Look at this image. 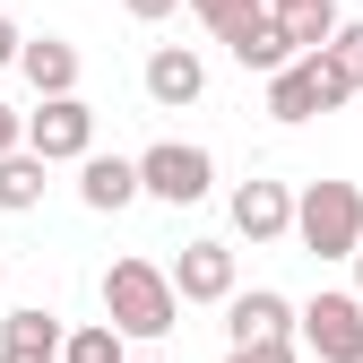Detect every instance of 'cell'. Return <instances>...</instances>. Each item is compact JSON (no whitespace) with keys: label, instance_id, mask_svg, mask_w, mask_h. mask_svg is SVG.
<instances>
[{"label":"cell","instance_id":"6","mask_svg":"<svg viewBox=\"0 0 363 363\" xmlns=\"http://www.w3.org/2000/svg\"><path fill=\"white\" fill-rule=\"evenodd\" d=\"M303 346L320 354V363H363V294L320 286V294L303 303Z\"/></svg>","mask_w":363,"mask_h":363},{"label":"cell","instance_id":"11","mask_svg":"<svg viewBox=\"0 0 363 363\" xmlns=\"http://www.w3.org/2000/svg\"><path fill=\"white\" fill-rule=\"evenodd\" d=\"M78 199L96 208V216H121L130 199H147L139 156H78Z\"/></svg>","mask_w":363,"mask_h":363},{"label":"cell","instance_id":"2","mask_svg":"<svg viewBox=\"0 0 363 363\" xmlns=\"http://www.w3.org/2000/svg\"><path fill=\"white\" fill-rule=\"evenodd\" d=\"M294 242L311 259H354L363 251V191L354 182H303L294 191Z\"/></svg>","mask_w":363,"mask_h":363},{"label":"cell","instance_id":"7","mask_svg":"<svg viewBox=\"0 0 363 363\" xmlns=\"http://www.w3.org/2000/svg\"><path fill=\"white\" fill-rule=\"evenodd\" d=\"M303 329V303H286L277 286H234V294H225V337H234V346H259V337H294Z\"/></svg>","mask_w":363,"mask_h":363},{"label":"cell","instance_id":"10","mask_svg":"<svg viewBox=\"0 0 363 363\" xmlns=\"http://www.w3.org/2000/svg\"><path fill=\"white\" fill-rule=\"evenodd\" d=\"M199 96H208V61L191 52V43H156V52H147V104L182 113V104H199Z\"/></svg>","mask_w":363,"mask_h":363},{"label":"cell","instance_id":"17","mask_svg":"<svg viewBox=\"0 0 363 363\" xmlns=\"http://www.w3.org/2000/svg\"><path fill=\"white\" fill-rule=\"evenodd\" d=\"M61 363H130V337H121L113 320H86V329H69Z\"/></svg>","mask_w":363,"mask_h":363},{"label":"cell","instance_id":"26","mask_svg":"<svg viewBox=\"0 0 363 363\" xmlns=\"http://www.w3.org/2000/svg\"><path fill=\"white\" fill-rule=\"evenodd\" d=\"M0 286H9V259H0Z\"/></svg>","mask_w":363,"mask_h":363},{"label":"cell","instance_id":"12","mask_svg":"<svg viewBox=\"0 0 363 363\" xmlns=\"http://www.w3.org/2000/svg\"><path fill=\"white\" fill-rule=\"evenodd\" d=\"M61 346H69V329L43 303H18L9 320H0V363H61Z\"/></svg>","mask_w":363,"mask_h":363},{"label":"cell","instance_id":"21","mask_svg":"<svg viewBox=\"0 0 363 363\" xmlns=\"http://www.w3.org/2000/svg\"><path fill=\"white\" fill-rule=\"evenodd\" d=\"M121 9L139 18V26H156V18H173V9H191V0H121Z\"/></svg>","mask_w":363,"mask_h":363},{"label":"cell","instance_id":"13","mask_svg":"<svg viewBox=\"0 0 363 363\" xmlns=\"http://www.w3.org/2000/svg\"><path fill=\"white\" fill-rule=\"evenodd\" d=\"M18 69H26L35 96H78V43H69V35H26Z\"/></svg>","mask_w":363,"mask_h":363},{"label":"cell","instance_id":"22","mask_svg":"<svg viewBox=\"0 0 363 363\" xmlns=\"http://www.w3.org/2000/svg\"><path fill=\"white\" fill-rule=\"evenodd\" d=\"M9 147H26V113H9V104H0V156H9Z\"/></svg>","mask_w":363,"mask_h":363},{"label":"cell","instance_id":"18","mask_svg":"<svg viewBox=\"0 0 363 363\" xmlns=\"http://www.w3.org/2000/svg\"><path fill=\"white\" fill-rule=\"evenodd\" d=\"M191 18H199V26H208L216 43H234V35H242L251 18H268V0H191Z\"/></svg>","mask_w":363,"mask_h":363},{"label":"cell","instance_id":"15","mask_svg":"<svg viewBox=\"0 0 363 363\" xmlns=\"http://www.w3.org/2000/svg\"><path fill=\"white\" fill-rule=\"evenodd\" d=\"M43 173H52V164H43L35 147H9V156H0V216L43 208Z\"/></svg>","mask_w":363,"mask_h":363},{"label":"cell","instance_id":"19","mask_svg":"<svg viewBox=\"0 0 363 363\" xmlns=\"http://www.w3.org/2000/svg\"><path fill=\"white\" fill-rule=\"evenodd\" d=\"M329 61H337V69H346V78L363 86V18H346V26L329 35Z\"/></svg>","mask_w":363,"mask_h":363},{"label":"cell","instance_id":"5","mask_svg":"<svg viewBox=\"0 0 363 363\" xmlns=\"http://www.w3.org/2000/svg\"><path fill=\"white\" fill-rule=\"evenodd\" d=\"M26 147H35L43 164L96 156V104H86V96H35V113H26Z\"/></svg>","mask_w":363,"mask_h":363},{"label":"cell","instance_id":"20","mask_svg":"<svg viewBox=\"0 0 363 363\" xmlns=\"http://www.w3.org/2000/svg\"><path fill=\"white\" fill-rule=\"evenodd\" d=\"M225 363H294V337H259V346H225Z\"/></svg>","mask_w":363,"mask_h":363},{"label":"cell","instance_id":"14","mask_svg":"<svg viewBox=\"0 0 363 363\" xmlns=\"http://www.w3.org/2000/svg\"><path fill=\"white\" fill-rule=\"evenodd\" d=\"M225 52H234L242 69H259V78H277V69H286V61L303 52V43L286 35V18H277V9H268V18H251V26H242L234 43H225Z\"/></svg>","mask_w":363,"mask_h":363},{"label":"cell","instance_id":"1","mask_svg":"<svg viewBox=\"0 0 363 363\" xmlns=\"http://www.w3.org/2000/svg\"><path fill=\"white\" fill-rule=\"evenodd\" d=\"M104 320L121 329V337H164L173 320H182V286H173V268H156V259H113L104 268Z\"/></svg>","mask_w":363,"mask_h":363},{"label":"cell","instance_id":"8","mask_svg":"<svg viewBox=\"0 0 363 363\" xmlns=\"http://www.w3.org/2000/svg\"><path fill=\"white\" fill-rule=\"evenodd\" d=\"M234 234L242 242H286L294 234V191L286 182H234Z\"/></svg>","mask_w":363,"mask_h":363},{"label":"cell","instance_id":"9","mask_svg":"<svg viewBox=\"0 0 363 363\" xmlns=\"http://www.w3.org/2000/svg\"><path fill=\"white\" fill-rule=\"evenodd\" d=\"M173 286H182V303H225V294H234V242H216V234L182 242Z\"/></svg>","mask_w":363,"mask_h":363},{"label":"cell","instance_id":"16","mask_svg":"<svg viewBox=\"0 0 363 363\" xmlns=\"http://www.w3.org/2000/svg\"><path fill=\"white\" fill-rule=\"evenodd\" d=\"M268 9L286 18V35L303 43V52H329V35L346 26V18H337V0H268Z\"/></svg>","mask_w":363,"mask_h":363},{"label":"cell","instance_id":"4","mask_svg":"<svg viewBox=\"0 0 363 363\" xmlns=\"http://www.w3.org/2000/svg\"><path fill=\"white\" fill-rule=\"evenodd\" d=\"M139 182H147V199H164V208H199L216 191V156L191 147V139H156L139 156Z\"/></svg>","mask_w":363,"mask_h":363},{"label":"cell","instance_id":"24","mask_svg":"<svg viewBox=\"0 0 363 363\" xmlns=\"http://www.w3.org/2000/svg\"><path fill=\"white\" fill-rule=\"evenodd\" d=\"M354 294H363V251H354Z\"/></svg>","mask_w":363,"mask_h":363},{"label":"cell","instance_id":"25","mask_svg":"<svg viewBox=\"0 0 363 363\" xmlns=\"http://www.w3.org/2000/svg\"><path fill=\"white\" fill-rule=\"evenodd\" d=\"M130 363H164V354H130Z\"/></svg>","mask_w":363,"mask_h":363},{"label":"cell","instance_id":"3","mask_svg":"<svg viewBox=\"0 0 363 363\" xmlns=\"http://www.w3.org/2000/svg\"><path fill=\"white\" fill-rule=\"evenodd\" d=\"M354 96V78L329 61V52H294L277 78H268V113L277 121H320V113H337Z\"/></svg>","mask_w":363,"mask_h":363},{"label":"cell","instance_id":"23","mask_svg":"<svg viewBox=\"0 0 363 363\" xmlns=\"http://www.w3.org/2000/svg\"><path fill=\"white\" fill-rule=\"evenodd\" d=\"M18 52H26V35H18V26H9V18H0V69H9V61H18Z\"/></svg>","mask_w":363,"mask_h":363}]
</instances>
